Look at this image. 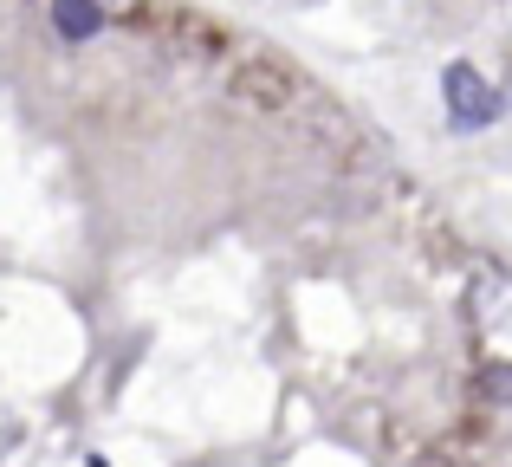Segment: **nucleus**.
<instances>
[{"label": "nucleus", "mask_w": 512, "mask_h": 467, "mask_svg": "<svg viewBox=\"0 0 512 467\" xmlns=\"http://www.w3.org/2000/svg\"><path fill=\"white\" fill-rule=\"evenodd\" d=\"M441 85H448V111H454V124H493V117H500V98H493L487 91V78L474 72V65H448V78H441Z\"/></svg>", "instance_id": "obj_1"}, {"label": "nucleus", "mask_w": 512, "mask_h": 467, "mask_svg": "<svg viewBox=\"0 0 512 467\" xmlns=\"http://www.w3.org/2000/svg\"><path fill=\"white\" fill-rule=\"evenodd\" d=\"M52 26H59L65 39H91L104 26V13L91 7V0H52Z\"/></svg>", "instance_id": "obj_2"}, {"label": "nucleus", "mask_w": 512, "mask_h": 467, "mask_svg": "<svg viewBox=\"0 0 512 467\" xmlns=\"http://www.w3.org/2000/svg\"><path fill=\"white\" fill-rule=\"evenodd\" d=\"M480 396H487V403H512V364L480 370Z\"/></svg>", "instance_id": "obj_3"}]
</instances>
